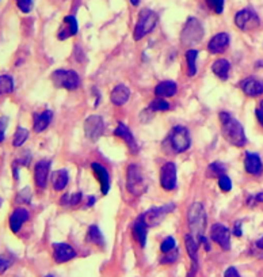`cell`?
I'll use <instances>...</instances> for the list:
<instances>
[{"label": "cell", "mask_w": 263, "mask_h": 277, "mask_svg": "<svg viewBox=\"0 0 263 277\" xmlns=\"http://www.w3.org/2000/svg\"><path fill=\"white\" fill-rule=\"evenodd\" d=\"M220 122L221 131L224 138L235 147H244L247 144V136L244 133V128L236 119H233L231 114L226 112L220 113Z\"/></svg>", "instance_id": "1"}, {"label": "cell", "mask_w": 263, "mask_h": 277, "mask_svg": "<svg viewBox=\"0 0 263 277\" xmlns=\"http://www.w3.org/2000/svg\"><path fill=\"white\" fill-rule=\"evenodd\" d=\"M188 221L190 234L195 239L201 242L205 237V228H207V212L201 202H194L188 208Z\"/></svg>", "instance_id": "2"}, {"label": "cell", "mask_w": 263, "mask_h": 277, "mask_svg": "<svg viewBox=\"0 0 263 277\" xmlns=\"http://www.w3.org/2000/svg\"><path fill=\"white\" fill-rule=\"evenodd\" d=\"M126 186L132 195L141 196L147 192V182L137 164H129L126 170Z\"/></svg>", "instance_id": "3"}, {"label": "cell", "mask_w": 263, "mask_h": 277, "mask_svg": "<svg viewBox=\"0 0 263 277\" xmlns=\"http://www.w3.org/2000/svg\"><path fill=\"white\" fill-rule=\"evenodd\" d=\"M205 30H204V26L201 23L200 20L197 18H188V22L185 23V27L182 30L181 40L182 44L185 45H194L200 44L204 38Z\"/></svg>", "instance_id": "4"}, {"label": "cell", "mask_w": 263, "mask_h": 277, "mask_svg": "<svg viewBox=\"0 0 263 277\" xmlns=\"http://www.w3.org/2000/svg\"><path fill=\"white\" fill-rule=\"evenodd\" d=\"M52 80L57 87L65 88L69 91L77 90L82 84L80 76L77 75V72L71 69H57L52 74Z\"/></svg>", "instance_id": "5"}, {"label": "cell", "mask_w": 263, "mask_h": 277, "mask_svg": "<svg viewBox=\"0 0 263 277\" xmlns=\"http://www.w3.org/2000/svg\"><path fill=\"white\" fill-rule=\"evenodd\" d=\"M157 14L152 10H143L140 13V17H138L137 25L134 27V40L136 41H140L141 38H144L147 34H150L155 26L157 25Z\"/></svg>", "instance_id": "6"}, {"label": "cell", "mask_w": 263, "mask_h": 277, "mask_svg": "<svg viewBox=\"0 0 263 277\" xmlns=\"http://www.w3.org/2000/svg\"><path fill=\"white\" fill-rule=\"evenodd\" d=\"M169 145L176 154L188 151L191 145V138H190V132L186 126L176 125L172 128V131L169 133Z\"/></svg>", "instance_id": "7"}, {"label": "cell", "mask_w": 263, "mask_h": 277, "mask_svg": "<svg viewBox=\"0 0 263 277\" xmlns=\"http://www.w3.org/2000/svg\"><path fill=\"white\" fill-rule=\"evenodd\" d=\"M235 23L238 26L240 30L243 32H250L257 29L261 20L257 14L254 13L250 8H244V10H240L236 15H235Z\"/></svg>", "instance_id": "8"}, {"label": "cell", "mask_w": 263, "mask_h": 277, "mask_svg": "<svg viewBox=\"0 0 263 277\" xmlns=\"http://www.w3.org/2000/svg\"><path fill=\"white\" fill-rule=\"evenodd\" d=\"M105 131V122L100 116H90L87 120L84 121V133L91 141H96Z\"/></svg>", "instance_id": "9"}, {"label": "cell", "mask_w": 263, "mask_h": 277, "mask_svg": "<svg viewBox=\"0 0 263 277\" xmlns=\"http://www.w3.org/2000/svg\"><path fill=\"white\" fill-rule=\"evenodd\" d=\"M174 209H175V204L169 202V204H166L163 207L150 208V211H147L145 214H143V216H144V219L145 221H147L148 227H155L157 226L160 221L163 220L166 215H169V212H172Z\"/></svg>", "instance_id": "10"}, {"label": "cell", "mask_w": 263, "mask_h": 277, "mask_svg": "<svg viewBox=\"0 0 263 277\" xmlns=\"http://www.w3.org/2000/svg\"><path fill=\"white\" fill-rule=\"evenodd\" d=\"M210 239L216 242L223 250H229L231 249V233L228 227L224 224H213L210 228Z\"/></svg>", "instance_id": "11"}, {"label": "cell", "mask_w": 263, "mask_h": 277, "mask_svg": "<svg viewBox=\"0 0 263 277\" xmlns=\"http://www.w3.org/2000/svg\"><path fill=\"white\" fill-rule=\"evenodd\" d=\"M160 185L164 190H174L176 188V166L167 162L160 170Z\"/></svg>", "instance_id": "12"}, {"label": "cell", "mask_w": 263, "mask_h": 277, "mask_svg": "<svg viewBox=\"0 0 263 277\" xmlns=\"http://www.w3.org/2000/svg\"><path fill=\"white\" fill-rule=\"evenodd\" d=\"M52 247H53V259L57 264H65L76 257L75 249L68 243L58 242V243H53Z\"/></svg>", "instance_id": "13"}, {"label": "cell", "mask_w": 263, "mask_h": 277, "mask_svg": "<svg viewBox=\"0 0 263 277\" xmlns=\"http://www.w3.org/2000/svg\"><path fill=\"white\" fill-rule=\"evenodd\" d=\"M30 219V212L29 209H26L25 207H18L14 209L10 219H8V224H10V230L14 234H18L20 231V228L23 227L26 221Z\"/></svg>", "instance_id": "14"}, {"label": "cell", "mask_w": 263, "mask_h": 277, "mask_svg": "<svg viewBox=\"0 0 263 277\" xmlns=\"http://www.w3.org/2000/svg\"><path fill=\"white\" fill-rule=\"evenodd\" d=\"M50 173V160H39L34 166V182L39 189H45L48 185Z\"/></svg>", "instance_id": "15"}, {"label": "cell", "mask_w": 263, "mask_h": 277, "mask_svg": "<svg viewBox=\"0 0 263 277\" xmlns=\"http://www.w3.org/2000/svg\"><path fill=\"white\" fill-rule=\"evenodd\" d=\"M240 88L248 97H258L263 94V80L257 78H245L240 82Z\"/></svg>", "instance_id": "16"}, {"label": "cell", "mask_w": 263, "mask_h": 277, "mask_svg": "<svg viewBox=\"0 0 263 277\" xmlns=\"http://www.w3.org/2000/svg\"><path fill=\"white\" fill-rule=\"evenodd\" d=\"M132 234H133V238L137 240V243L141 247H145L147 245V235H148V224L145 221L144 216H138L137 220L134 221L133 228H132Z\"/></svg>", "instance_id": "17"}, {"label": "cell", "mask_w": 263, "mask_h": 277, "mask_svg": "<svg viewBox=\"0 0 263 277\" xmlns=\"http://www.w3.org/2000/svg\"><path fill=\"white\" fill-rule=\"evenodd\" d=\"M114 135H115L117 138H122V140L125 141L126 144H128V147H129V150L132 151V154H137L138 145L137 143H136V138H133L131 129H129L124 122H119L118 125H117L115 131H114Z\"/></svg>", "instance_id": "18"}, {"label": "cell", "mask_w": 263, "mask_h": 277, "mask_svg": "<svg viewBox=\"0 0 263 277\" xmlns=\"http://www.w3.org/2000/svg\"><path fill=\"white\" fill-rule=\"evenodd\" d=\"M244 167L245 171L251 176L259 177L263 171V164L261 160V157L254 152H245L244 158Z\"/></svg>", "instance_id": "19"}, {"label": "cell", "mask_w": 263, "mask_h": 277, "mask_svg": "<svg viewBox=\"0 0 263 277\" xmlns=\"http://www.w3.org/2000/svg\"><path fill=\"white\" fill-rule=\"evenodd\" d=\"M229 46V36L226 33H219L212 37V40L207 44V51L213 55H219L225 51Z\"/></svg>", "instance_id": "20"}, {"label": "cell", "mask_w": 263, "mask_h": 277, "mask_svg": "<svg viewBox=\"0 0 263 277\" xmlns=\"http://www.w3.org/2000/svg\"><path fill=\"white\" fill-rule=\"evenodd\" d=\"M91 170L94 173V176L98 178V181L100 183V190H102V195H107L109 190H110V177L107 173L106 167L102 166L100 163H94L91 164Z\"/></svg>", "instance_id": "21"}, {"label": "cell", "mask_w": 263, "mask_h": 277, "mask_svg": "<svg viewBox=\"0 0 263 277\" xmlns=\"http://www.w3.org/2000/svg\"><path fill=\"white\" fill-rule=\"evenodd\" d=\"M77 30H79V26H77L76 18L74 15H68V17L64 18V26L60 29L57 37H58V40L64 41V40L77 34Z\"/></svg>", "instance_id": "22"}, {"label": "cell", "mask_w": 263, "mask_h": 277, "mask_svg": "<svg viewBox=\"0 0 263 277\" xmlns=\"http://www.w3.org/2000/svg\"><path fill=\"white\" fill-rule=\"evenodd\" d=\"M53 119V113L50 110H44L41 113H36L33 117V129L36 133L44 132L45 129L50 125Z\"/></svg>", "instance_id": "23"}, {"label": "cell", "mask_w": 263, "mask_h": 277, "mask_svg": "<svg viewBox=\"0 0 263 277\" xmlns=\"http://www.w3.org/2000/svg\"><path fill=\"white\" fill-rule=\"evenodd\" d=\"M131 98V90L126 87L125 84H118L113 88L112 94H110V101L115 106H122Z\"/></svg>", "instance_id": "24"}, {"label": "cell", "mask_w": 263, "mask_h": 277, "mask_svg": "<svg viewBox=\"0 0 263 277\" xmlns=\"http://www.w3.org/2000/svg\"><path fill=\"white\" fill-rule=\"evenodd\" d=\"M176 93H178V86L172 80L160 82L155 87V94L157 95V98H169V97H174Z\"/></svg>", "instance_id": "25"}, {"label": "cell", "mask_w": 263, "mask_h": 277, "mask_svg": "<svg viewBox=\"0 0 263 277\" xmlns=\"http://www.w3.org/2000/svg\"><path fill=\"white\" fill-rule=\"evenodd\" d=\"M185 246H186V252L188 257L191 259V264L198 266V249H200V242L195 239L191 234H188L185 238Z\"/></svg>", "instance_id": "26"}, {"label": "cell", "mask_w": 263, "mask_h": 277, "mask_svg": "<svg viewBox=\"0 0 263 277\" xmlns=\"http://www.w3.org/2000/svg\"><path fill=\"white\" fill-rule=\"evenodd\" d=\"M212 71L221 80H226L229 76V71H231V63L226 59H219L212 64Z\"/></svg>", "instance_id": "27"}, {"label": "cell", "mask_w": 263, "mask_h": 277, "mask_svg": "<svg viewBox=\"0 0 263 277\" xmlns=\"http://www.w3.org/2000/svg\"><path fill=\"white\" fill-rule=\"evenodd\" d=\"M68 182V170L61 169V170H57L53 173V176H52V183H53V189L56 190V192H61V190L65 189Z\"/></svg>", "instance_id": "28"}, {"label": "cell", "mask_w": 263, "mask_h": 277, "mask_svg": "<svg viewBox=\"0 0 263 277\" xmlns=\"http://www.w3.org/2000/svg\"><path fill=\"white\" fill-rule=\"evenodd\" d=\"M87 240L88 242H91V243H94V245L100 246V247H105V245H106L103 234H102V231L99 230V227L95 226V224L90 226V228H88Z\"/></svg>", "instance_id": "29"}, {"label": "cell", "mask_w": 263, "mask_h": 277, "mask_svg": "<svg viewBox=\"0 0 263 277\" xmlns=\"http://www.w3.org/2000/svg\"><path fill=\"white\" fill-rule=\"evenodd\" d=\"M14 88H15V83H14L13 76L0 75V97L14 93Z\"/></svg>", "instance_id": "30"}, {"label": "cell", "mask_w": 263, "mask_h": 277, "mask_svg": "<svg viewBox=\"0 0 263 277\" xmlns=\"http://www.w3.org/2000/svg\"><path fill=\"white\" fill-rule=\"evenodd\" d=\"M197 57H198V51L190 49L186 52V60H188V75L194 76L197 74Z\"/></svg>", "instance_id": "31"}, {"label": "cell", "mask_w": 263, "mask_h": 277, "mask_svg": "<svg viewBox=\"0 0 263 277\" xmlns=\"http://www.w3.org/2000/svg\"><path fill=\"white\" fill-rule=\"evenodd\" d=\"M27 138H29V131L26 128H23V126H18L15 133H14L13 145L19 148V147H22V145L25 144L26 141H27Z\"/></svg>", "instance_id": "32"}, {"label": "cell", "mask_w": 263, "mask_h": 277, "mask_svg": "<svg viewBox=\"0 0 263 277\" xmlns=\"http://www.w3.org/2000/svg\"><path fill=\"white\" fill-rule=\"evenodd\" d=\"M226 171V166L223 162H213V163L209 164L207 167V177L209 178H219V177L224 176Z\"/></svg>", "instance_id": "33"}, {"label": "cell", "mask_w": 263, "mask_h": 277, "mask_svg": "<svg viewBox=\"0 0 263 277\" xmlns=\"http://www.w3.org/2000/svg\"><path fill=\"white\" fill-rule=\"evenodd\" d=\"M14 258L13 254H10V253H3V254H0V275H4L11 266H13Z\"/></svg>", "instance_id": "34"}, {"label": "cell", "mask_w": 263, "mask_h": 277, "mask_svg": "<svg viewBox=\"0 0 263 277\" xmlns=\"http://www.w3.org/2000/svg\"><path fill=\"white\" fill-rule=\"evenodd\" d=\"M150 110L152 112H167L169 110V103L164 98H156L150 103Z\"/></svg>", "instance_id": "35"}, {"label": "cell", "mask_w": 263, "mask_h": 277, "mask_svg": "<svg viewBox=\"0 0 263 277\" xmlns=\"http://www.w3.org/2000/svg\"><path fill=\"white\" fill-rule=\"evenodd\" d=\"M178 259H179V252H178V249H175V250H172V252L163 254V257L160 258V264L162 265L175 264Z\"/></svg>", "instance_id": "36"}, {"label": "cell", "mask_w": 263, "mask_h": 277, "mask_svg": "<svg viewBox=\"0 0 263 277\" xmlns=\"http://www.w3.org/2000/svg\"><path fill=\"white\" fill-rule=\"evenodd\" d=\"M32 201V190L30 188H23L17 196V202L18 204H30Z\"/></svg>", "instance_id": "37"}, {"label": "cell", "mask_w": 263, "mask_h": 277, "mask_svg": "<svg viewBox=\"0 0 263 277\" xmlns=\"http://www.w3.org/2000/svg\"><path fill=\"white\" fill-rule=\"evenodd\" d=\"M175 249H176V242H175V239L172 238V237H169V238H166V239L162 242V245H160V250H162V253H163V254L172 252V250H175Z\"/></svg>", "instance_id": "38"}, {"label": "cell", "mask_w": 263, "mask_h": 277, "mask_svg": "<svg viewBox=\"0 0 263 277\" xmlns=\"http://www.w3.org/2000/svg\"><path fill=\"white\" fill-rule=\"evenodd\" d=\"M219 186H220V189L223 190V192H225V193L231 192L232 190L231 178L226 176V174L219 177Z\"/></svg>", "instance_id": "39"}, {"label": "cell", "mask_w": 263, "mask_h": 277, "mask_svg": "<svg viewBox=\"0 0 263 277\" xmlns=\"http://www.w3.org/2000/svg\"><path fill=\"white\" fill-rule=\"evenodd\" d=\"M207 3L216 14H221L224 11V0H207Z\"/></svg>", "instance_id": "40"}, {"label": "cell", "mask_w": 263, "mask_h": 277, "mask_svg": "<svg viewBox=\"0 0 263 277\" xmlns=\"http://www.w3.org/2000/svg\"><path fill=\"white\" fill-rule=\"evenodd\" d=\"M15 3L22 13L27 14L33 10V0H15Z\"/></svg>", "instance_id": "41"}, {"label": "cell", "mask_w": 263, "mask_h": 277, "mask_svg": "<svg viewBox=\"0 0 263 277\" xmlns=\"http://www.w3.org/2000/svg\"><path fill=\"white\" fill-rule=\"evenodd\" d=\"M8 117L7 116H1L0 117V143H3L6 140V132L7 126H8Z\"/></svg>", "instance_id": "42"}, {"label": "cell", "mask_w": 263, "mask_h": 277, "mask_svg": "<svg viewBox=\"0 0 263 277\" xmlns=\"http://www.w3.org/2000/svg\"><path fill=\"white\" fill-rule=\"evenodd\" d=\"M30 160H32V155H30V152L25 151L23 152V155H20V158L17 159V162H15V163L20 164V166H29Z\"/></svg>", "instance_id": "43"}, {"label": "cell", "mask_w": 263, "mask_h": 277, "mask_svg": "<svg viewBox=\"0 0 263 277\" xmlns=\"http://www.w3.org/2000/svg\"><path fill=\"white\" fill-rule=\"evenodd\" d=\"M224 277H242L239 271L235 268V266H229L228 269H225L224 272Z\"/></svg>", "instance_id": "44"}, {"label": "cell", "mask_w": 263, "mask_h": 277, "mask_svg": "<svg viewBox=\"0 0 263 277\" xmlns=\"http://www.w3.org/2000/svg\"><path fill=\"white\" fill-rule=\"evenodd\" d=\"M82 198H83L82 192H76L74 195H71V205H77V204H80Z\"/></svg>", "instance_id": "45"}, {"label": "cell", "mask_w": 263, "mask_h": 277, "mask_svg": "<svg viewBox=\"0 0 263 277\" xmlns=\"http://www.w3.org/2000/svg\"><path fill=\"white\" fill-rule=\"evenodd\" d=\"M255 114H257L258 121H259V122H261V125L263 126V101L259 103V106H258V109L255 110Z\"/></svg>", "instance_id": "46"}, {"label": "cell", "mask_w": 263, "mask_h": 277, "mask_svg": "<svg viewBox=\"0 0 263 277\" xmlns=\"http://www.w3.org/2000/svg\"><path fill=\"white\" fill-rule=\"evenodd\" d=\"M242 221H236L235 223V228H233V235L236 237H242Z\"/></svg>", "instance_id": "47"}, {"label": "cell", "mask_w": 263, "mask_h": 277, "mask_svg": "<svg viewBox=\"0 0 263 277\" xmlns=\"http://www.w3.org/2000/svg\"><path fill=\"white\" fill-rule=\"evenodd\" d=\"M60 202H61V205H71V195H68V193H65V195L61 197V200H60Z\"/></svg>", "instance_id": "48"}, {"label": "cell", "mask_w": 263, "mask_h": 277, "mask_svg": "<svg viewBox=\"0 0 263 277\" xmlns=\"http://www.w3.org/2000/svg\"><path fill=\"white\" fill-rule=\"evenodd\" d=\"M254 200L255 201H261V202H263V192H261V193H258L255 197H254Z\"/></svg>", "instance_id": "49"}, {"label": "cell", "mask_w": 263, "mask_h": 277, "mask_svg": "<svg viewBox=\"0 0 263 277\" xmlns=\"http://www.w3.org/2000/svg\"><path fill=\"white\" fill-rule=\"evenodd\" d=\"M95 201H96V198H95V197H93V196H91V197H88V205H90V207H93V205L95 204Z\"/></svg>", "instance_id": "50"}, {"label": "cell", "mask_w": 263, "mask_h": 277, "mask_svg": "<svg viewBox=\"0 0 263 277\" xmlns=\"http://www.w3.org/2000/svg\"><path fill=\"white\" fill-rule=\"evenodd\" d=\"M257 247L258 249H261V250H263V237L257 242Z\"/></svg>", "instance_id": "51"}, {"label": "cell", "mask_w": 263, "mask_h": 277, "mask_svg": "<svg viewBox=\"0 0 263 277\" xmlns=\"http://www.w3.org/2000/svg\"><path fill=\"white\" fill-rule=\"evenodd\" d=\"M131 3L133 6H138V3H140V0H131Z\"/></svg>", "instance_id": "52"}, {"label": "cell", "mask_w": 263, "mask_h": 277, "mask_svg": "<svg viewBox=\"0 0 263 277\" xmlns=\"http://www.w3.org/2000/svg\"><path fill=\"white\" fill-rule=\"evenodd\" d=\"M45 277H55V276H53V275H46Z\"/></svg>", "instance_id": "53"}, {"label": "cell", "mask_w": 263, "mask_h": 277, "mask_svg": "<svg viewBox=\"0 0 263 277\" xmlns=\"http://www.w3.org/2000/svg\"><path fill=\"white\" fill-rule=\"evenodd\" d=\"M0 204H1V198H0Z\"/></svg>", "instance_id": "54"}]
</instances>
